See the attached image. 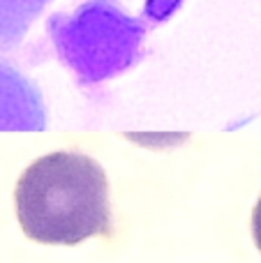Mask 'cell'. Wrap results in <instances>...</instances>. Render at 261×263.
Segmentation results:
<instances>
[{
  "label": "cell",
  "instance_id": "4",
  "mask_svg": "<svg viewBox=\"0 0 261 263\" xmlns=\"http://www.w3.org/2000/svg\"><path fill=\"white\" fill-rule=\"evenodd\" d=\"M46 3L51 0H0V51H12L21 44Z\"/></svg>",
  "mask_w": 261,
  "mask_h": 263
},
{
  "label": "cell",
  "instance_id": "2",
  "mask_svg": "<svg viewBox=\"0 0 261 263\" xmlns=\"http://www.w3.org/2000/svg\"><path fill=\"white\" fill-rule=\"evenodd\" d=\"M148 26L146 16H129L118 0H83L74 12L51 14L46 35L77 81L97 86L143 58Z\"/></svg>",
  "mask_w": 261,
  "mask_h": 263
},
{
  "label": "cell",
  "instance_id": "5",
  "mask_svg": "<svg viewBox=\"0 0 261 263\" xmlns=\"http://www.w3.org/2000/svg\"><path fill=\"white\" fill-rule=\"evenodd\" d=\"M183 0H146V9H143V16L151 23H160L164 21L166 16L176 12L180 7Z\"/></svg>",
  "mask_w": 261,
  "mask_h": 263
},
{
  "label": "cell",
  "instance_id": "1",
  "mask_svg": "<svg viewBox=\"0 0 261 263\" xmlns=\"http://www.w3.org/2000/svg\"><path fill=\"white\" fill-rule=\"evenodd\" d=\"M14 203L23 233L44 245H79L111 231L106 173L77 150L35 159L18 178Z\"/></svg>",
  "mask_w": 261,
  "mask_h": 263
},
{
  "label": "cell",
  "instance_id": "3",
  "mask_svg": "<svg viewBox=\"0 0 261 263\" xmlns=\"http://www.w3.org/2000/svg\"><path fill=\"white\" fill-rule=\"evenodd\" d=\"M42 92L23 72L0 58V132H44Z\"/></svg>",
  "mask_w": 261,
  "mask_h": 263
}]
</instances>
